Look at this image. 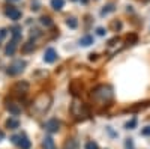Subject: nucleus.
Wrapping results in <instances>:
<instances>
[{
	"instance_id": "nucleus-1",
	"label": "nucleus",
	"mask_w": 150,
	"mask_h": 149,
	"mask_svg": "<svg viewBox=\"0 0 150 149\" xmlns=\"http://www.w3.org/2000/svg\"><path fill=\"white\" fill-rule=\"evenodd\" d=\"M24 66H26V62L24 60H17V62H14V63L9 66L8 74H11V76H17V74L24 71Z\"/></svg>"
},
{
	"instance_id": "nucleus-2",
	"label": "nucleus",
	"mask_w": 150,
	"mask_h": 149,
	"mask_svg": "<svg viewBox=\"0 0 150 149\" xmlns=\"http://www.w3.org/2000/svg\"><path fill=\"white\" fill-rule=\"evenodd\" d=\"M15 145H18L21 149H30V140L26 137V135H14L12 137Z\"/></svg>"
},
{
	"instance_id": "nucleus-3",
	"label": "nucleus",
	"mask_w": 150,
	"mask_h": 149,
	"mask_svg": "<svg viewBox=\"0 0 150 149\" xmlns=\"http://www.w3.org/2000/svg\"><path fill=\"white\" fill-rule=\"evenodd\" d=\"M93 95L101 96L102 99H105V98H111V91H110V88H107V86H99L98 89H95Z\"/></svg>"
},
{
	"instance_id": "nucleus-4",
	"label": "nucleus",
	"mask_w": 150,
	"mask_h": 149,
	"mask_svg": "<svg viewBox=\"0 0 150 149\" xmlns=\"http://www.w3.org/2000/svg\"><path fill=\"white\" fill-rule=\"evenodd\" d=\"M60 128V122L57 119H50L47 123H45V130L48 133H57Z\"/></svg>"
},
{
	"instance_id": "nucleus-5",
	"label": "nucleus",
	"mask_w": 150,
	"mask_h": 149,
	"mask_svg": "<svg viewBox=\"0 0 150 149\" xmlns=\"http://www.w3.org/2000/svg\"><path fill=\"white\" fill-rule=\"evenodd\" d=\"M57 59V53H56V50L54 48H48L45 54H44V60L47 62V63H53V62H56Z\"/></svg>"
},
{
	"instance_id": "nucleus-6",
	"label": "nucleus",
	"mask_w": 150,
	"mask_h": 149,
	"mask_svg": "<svg viewBox=\"0 0 150 149\" xmlns=\"http://www.w3.org/2000/svg\"><path fill=\"white\" fill-rule=\"evenodd\" d=\"M6 15H8L11 20L17 21V20H20V18H21V12H20L17 8L11 6V8H8V9H6Z\"/></svg>"
},
{
	"instance_id": "nucleus-7",
	"label": "nucleus",
	"mask_w": 150,
	"mask_h": 149,
	"mask_svg": "<svg viewBox=\"0 0 150 149\" xmlns=\"http://www.w3.org/2000/svg\"><path fill=\"white\" fill-rule=\"evenodd\" d=\"M6 108H8L9 113L15 115V116L21 113V107H20L18 104H15V103H8V104H6Z\"/></svg>"
},
{
	"instance_id": "nucleus-8",
	"label": "nucleus",
	"mask_w": 150,
	"mask_h": 149,
	"mask_svg": "<svg viewBox=\"0 0 150 149\" xmlns=\"http://www.w3.org/2000/svg\"><path fill=\"white\" fill-rule=\"evenodd\" d=\"M42 148H44V149H56V143H54V140L48 135V137H45L44 142H42Z\"/></svg>"
},
{
	"instance_id": "nucleus-9",
	"label": "nucleus",
	"mask_w": 150,
	"mask_h": 149,
	"mask_svg": "<svg viewBox=\"0 0 150 149\" xmlns=\"http://www.w3.org/2000/svg\"><path fill=\"white\" fill-rule=\"evenodd\" d=\"M6 127H8V128H11V130H17V128L20 127V122H18V119L11 118V119H8V120H6Z\"/></svg>"
},
{
	"instance_id": "nucleus-10",
	"label": "nucleus",
	"mask_w": 150,
	"mask_h": 149,
	"mask_svg": "<svg viewBox=\"0 0 150 149\" xmlns=\"http://www.w3.org/2000/svg\"><path fill=\"white\" fill-rule=\"evenodd\" d=\"M15 50H17V42H15V41H11V42L8 44V47H6L5 51H6L8 56H12V54L15 53Z\"/></svg>"
},
{
	"instance_id": "nucleus-11",
	"label": "nucleus",
	"mask_w": 150,
	"mask_h": 149,
	"mask_svg": "<svg viewBox=\"0 0 150 149\" xmlns=\"http://www.w3.org/2000/svg\"><path fill=\"white\" fill-rule=\"evenodd\" d=\"M80 44L83 47H89L90 44H93V38H92L90 35H86V36H83V38L80 39Z\"/></svg>"
},
{
	"instance_id": "nucleus-12",
	"label": "nucleus",
	"mask_w": 150,
	"mask_h": 149,
	"mask_svg": "<svg viewBox=\"0 0 150 149\" xmlns=\"http://www.w3.org/2000/svg\"><path fill=\"white\" fill-rule=\"evenodd\" d=\"M21 39V29L20 27H14L12 29V41H20Z\"/></svg>"
},
{
	"instance_id": "nucleus-13",
	"label": "nucleus",
	"mask_w": 150,
	"mask_h": 149,
	"mask_svg": "<svg viewBox=\"0 0 150 149\" xmlns=\"http://www.w3.org/2000/svg\"><path fill=\"white\" fill-rule=\"evenodd\" d=\"M51 6H53V9L60 11L63 8V0H51Z\"/></svg>"
},
{
	"instance_id": "nucleus-14",
	"label": "nucleus",
	"mask_w": 150,
	"mask_h": 149,
	"mask_svg": "<svg viewBox=\"0 0 150 149\" xmlns=\"http://www.w3.org/2000/svg\"><path fill=\"white\" fill-rule=\"evenodd\" d=\"M63 149H77V142L75 140H68L66 143H65V146H63Z\"/></svg>"
},
{
	"instance_id": "nucleus-15",
	"label": "nucleus",
	"mask_w": 150,
	"mask_h": 149,
	"mask_svg": "<svg viewBox=\"0 0 150 149\" xmlns=\"http://www.w3.org/2000/svg\"><path fill=\"white\" fill-rule=\"evenodd\" d=\"M66 23H68V26H69L71 29H75V27H77V24H78L75 18H68V21H66Z\"/></svg>"
},
{
	"instance_id": "nucleus-16",
	"label": "nucleus",
	"mask_w": 150,
	"mask_h": 149,
	"mask_svg": "<svg viewBox=\"0 0 150 149\" xmlns=\"http://www.w3.org/2000/svg\"><path fill=\"white\" fill-rule=\"evenodd\" d=\"M33 48H35V47H33V44H32V42H27L26 45L23 47V51H26V53H27V51H32Z\"/></svg>"
},
{
	"instance_id": "nucleus-17",
	"label": "nucleus",
	"mask_w": 150,
	"mask_h": 149,
	"mask_svg": "<svg viewBox=\"0 0 150 149\" xmlns=\"http://www.w3.org/2000/svg\"><path fill=\"white\" fill-rule=\"evenodd\" d=\"M86 149H99V148H98V145L95 142H87L86 143Z\"/></svg>"
},
{
	"instance_id": "nucleus-18",
	"label": "nucleus",
	"mask_w": 150,
	"mask_h": 149,
	"mask_svg": "<svg viewBox=\"0 0 150 149\" xmlns=\"http://www.w3.org/2000/svg\"><path fill=\"white\" fill-rule=\"evenodd\" d=\"M41 23L44 24V26H51V20H50L48 17H42L41 18Z\"/></svg>"
},
{
	"instance_id": "nucleus-19",
	"label": "nucleus",
	"mask_w": 150,
	"mask_h": 149,
	"mask_svg": "<svg viewBox=\"0 0 150 149\" xmlns=\"http://www.w3.org/2000/svg\"><path fill=\"white\" fill-rule=\"evenodd\" d=\"M111 11H114V8H112V5H108V6H107V9H102V15L108 14V12H111Z\"/></svg>"
},
{
	"instance_id": "nucleus-20",
	"label": "nucleus",
	"mask_w": 150,
	"mask_h": 149,
	"mask_svg": "<svg viewBox=\"0 0 150 149\" xmlns=\"http://www.w3.org/2000/svg\"><path fill=\"white\" fill-rule=\"evenodd\" d=\"M141 133H143V135H150V125H149V127H146Z\"/></svg>"
},
{
	"instance_id": "nucleus-21",
	"label": "nucleus",
	"mask_w": 150,
	"mask_h": 149,
	"mask_svg": "<svg viewBox=\"0 0 150 149\" xmlns=\"http://www.w3.org/2000/svg\"><path fill=\"white\" fill-rule=\"evenodd\" d=\"M135 125H137V120H135V119H132V120H131V122L128 123V128H131V130H132V128H134Z\"/></svg>"
},
{
	"instance_id": "nucleus-22",
	"label": "nucleus",
	"mask_w": 150,
	"mask_h": 149,
	"mask_svg": "<svg viewBox=\"0 0 150 149\" xmlns=\"http://www.w3.org/2000/svg\"><path fill=\"white\" fill-rule=\"evenodd\" d=\"M96 32H98V35H99V36H104V35H105V30H104L102 27H99Z\"/></svg>"
},
{
	"instance_id": "nucleus-23",
	"label": "nucleus",
	"mask_w": 150,
	"mask_h": 149,
	"mask_svg": "<svg viewBox=\"0 0 150 149\" xmlns=\"http://www.w3.org/2000/svg\"><path fill=\"white\" fill-rule=\"evenodd\" d=\"M3 139H5V133L0 131V140H3Z\"/></svg>"
},
{
	"instance_id": "nucleus-24",
	"label": "nucleus",
	"mask_w": 150,
	"mask_h": 149,
	"mask_svg": "<svg viewBox=\"0 0 150 149\" xmlns=\"http://www.w3.org/2000/svg\"><path fill=\"white\" fill-rule=\"evenodd\" d=\"M5 35H6V30L2 29V30H0V36H5Z\"/></svg>"
},
{
	"instance_id": "nucleus-25",
	"label": "nucleus",
	"mask_w": 150,
	"mask_h": 149,
	"mask_svg": "<svg viewBox=\"0 0 150 149\" xmlns=\"http://www.w3.org/2000/svg\"><path fill=\"white\" fill-rule=\"evenodd\" d=\"M83 2H84V3H87V0H83Z\"/></svg>"
},
{
	"instance_id": "nucleus-26",
	"label": "nucleus",
	"mask_w": 150,
	"mask_h": 149,
	"mask_svg": "<svg viewBox=\"0 0 150 149\" xmlns=\"http://www.w3.org/2000/svg\"><path fill=\"white\" fill-rule=\"evenodd\" d=\"M11 2H17V0H11Z\"/></svg>"
},
{
	"instance_id": "nucleus-27",
	"label": "nucleus",
	"mask_w": 150,
	"mask_h": 149,
	"mask_svg": "<svg viewBox=\"0 0 150 149\" xmlns=\"http://www.w3.org/2000/svg\"><path fill=\"white\" fill-rule=\"evenodd\" d=\"M74 2H75V0H74Z\"/></svg>"
}]
</instances>
